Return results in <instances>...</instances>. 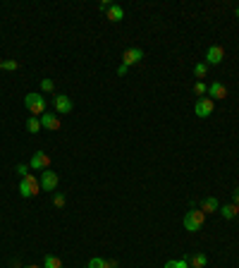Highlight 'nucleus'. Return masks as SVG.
I'll list each match as a JSON object with an SVG mask.
<instances>
[{
	"instance_id": "obj_1",
	"label": "nucleus",
	"mask_w": 239,
	"mask_h": 268,
	"mask_svg": "<svg viewBox=\"0 0 239 268\" xmlns=\"http://www.w3.org/2000/svg\"><path fill=\"white\" fill-rule=\"evenodd\" d=\"M41 192V182L36 175H24L22 177V182H19V194H22V199H34L36 194Z\"/></svg>"
},
{
	"instance_id": "obj_2",
	"label": "nucleus",
	"mask_w": 239,
	"mask_h": 268,
	"mask_svg": "<svg viewBox=\"0 0 239 268\" xmlns=\"http://www.w3.org/2000/svg\"><path fill=\"white\" fill-rule=\"evenodd\" d=\"M184 230H189V232H199L201 228H203V223H206V213L201 211V208H191V211H186L184 213Z\"/></svg>"
},
{
	"instance_id": "obj_3",
	"label": "nucleus",
	"mask_w": 239,
	"mask_h": 268,
	"mask_svg": "<svg viewBox=\"0 0 239 268\" xmlns=\"http://www.w3.org/2000/svg\"><path fill=\"white\" fill-rule=\"evenodd\" d=\"M24 106H27V110L31 113V115L41 118V115L46 113V98H43V94H36V91H31V94L24 96Z\"/></svg>"
},
{
	"instance_id": "obj_4",
	"label": "nucleus",
	"mask_w": 239,
	"mask_h": 268,
	"mask_svg": "<svg viewBox=\"0 0 239 268\" xmlns=\"http://www.w3.org/2000/svg\"><path fill=\"white\" fill-rule=\"evenodd\" d=\"M39 182H41V189L43 192H55L58 189V182H60V177H58V173L55 170H43V173L39 175Z\"/></svg>"
},
{
	"instance_id": "obj_5",
	"label": "nucleus",
	"mask_w": 239,
	"mask_h": 268,
	"mask_svg": "<svg viewBox=\"0 0 239 268\" xmlns=\"http://www.w3.org/2000/svg\"><path fill=\"white\" fill-rule=\"evenodd\" d=\"M29 168H31V170H39V173L48 170V168H51V156H48L46 151H36V153L31 156V161H29Z\"/></svg>"
},
{
	"instance_id": "obj_6",
	"label": "nucleus",
	"mask_w": 239,
	"mask_h": 268,
	"mask_svg": "<svg viewBox=\"0 0 239 268\" xmlns=\"http://www.w3.org/2000/svg\"><path fill=\"white\" fill-rule=\"evenodd\" d=\"M213 108H215V103H213L208 96H203V98H196V103H194V113H196V118H211Z\"/></svg>"
},
{
	"instance_id": "obj_7",
	"label": "nucleus",
	"mask_w": 239,
	"mask_h": 268,
	"mask_svg": "<svg viewBox=\"0 0 239 268\" xmlns=\"http://www.w3.org/2000/svg\"><path fill=\"white\" fill-rule=\"evenodd\" d=\"M144 60V51L139 48V46H132V48H127L124 53H122V65L132 67L136 65V63H141Z\"/></svg>"
},
{
	"instance_id": "obj_8",
	"label": "nucleus",
	"mask_w": 239,
	"mask_h": 268,
	"mask_svg": "<svg viewBox=\"0 0 239 268\" xmlns=\"http://www.w3.org/2000/svg\"><path fill=\"white\" fill-rule=\"evenodd\" d=\"M225 60V48L223 46H211L206 51V65H220Z\"/></svg>"
},
{
	"instance_id": "obj_9",
	"label": "nucleus",
	"mask_w": 239,
	"mask_h": 268,
	"mask_svg": "<svg viewBox=\"0 0 239 268\" xmlns=\"http://www.w3.org/2000/svg\"><path fill=\"white\" fill-rule=\"evenodd\" d=\"M53 106H55V113L58 115H67V113H72V101H69V96H65V94H58L53 98Z\"/></svg>"
},
{
	"instance_id": "obj_10",
	"label": "nucleus",
	"mask_w": 239,
	"mask_h": 268,
	"mask_svg": "<svg viewBox=\"0 0 239 268\" xmlns=\"http://www.w3.org/2000/svg\"><path fill=\"white\" fill-rule=\"evenodd\" d=\"M39 120H41V127L43 130H51V132H58L60 130V118L53 115V113H43Z\"/></svg>"
},
{
	"instance_id": "obj_11",
	"label": "nucleus",
	"mask_w": 239,
	"mask_h": 268,
	"mask_svg": "<svg viewBox=\"0 0 239 268\" xmlns=\"http://www.w3.org/2000/svg\"><path fill=\"white\" fill-rule=\"evenodd\" d=\"M208 96H211V101L215 98V101H223V98H227V89L223 81H213V84H208Z\"/></svg>"
},
{
	"instance_id": "obj_12",
	"label": "nucleus",
	"mask_w": 239,
	"mask_h": 268,
	"mask_svg": "<svg viewBox=\"0 0 239 268\" xmlns=\"http://www.w3.org/2000/svg\"><path fill=\"white\" fill-rule=\"evenodd\" d=\"M184 259L189 261V268H206V264H208L206 254H184Z\"/></svg>"
},
{
	"instance_id": "obj_13",
	"label": "nucleus",
	"mask_w": 239,
	"mask_h": 268,
	"mask_svg": "<svg viewBox=\"0 0 239 268\" xmlns=\"http://www.w3.org/2000/svg\"><path fill=\"white\" fill-rule=\"evenodd\" d=\"M203 213H215V211H220V203L215 197H206V199H201V206H199Z\"/></svg>"
},
{
	"instance_id": "obj_14",
	"label": "nucleus",
	"mask_w": 239,
	"mask_h": 268,
	"mask_svg": "<svg viewBox=\"0 0 239 268\" xmlns=\"http://www.w3.org/2000/svg\"><path fill=\"white\" fill-rule=\"evenodd\" d=\"M220 215L225 220H232L235 215H239V206L237 203H225V206H220Z\"/></svg>"
},
{
	"instance_id": "obj_15",
	"label": "nucleus",
	"mask_w": 239,
	"mask_h": 268,
	"mask_svg": "<svg viewBox=\"0 0 239 268\" xmlns=\"http://www.w3.org/2000/svg\"><path fill=\"white\" fill-rule=\"evenodd\" d=\"M108 19H110V22H122V19H124V10L113 2V5L108 7Z\"/></svg>"
},
{
	"instance_id": "obj_16",
	"label": "nucleus",
	"mask_w": 239,
	"mask_h": 268,
	"mask_svg": "<svg viewBox=\"0 0 239 268\" xmlns=\"http://www.w3.org/2000/svg\"><path fill=\"white\" fill-rule=\"evenodd\" d=\"M43 268H62V259H58L53 254L43 256Z\"/></svg>"
},
{
	"instance_id": "obj_17",
	"label": "nucleus",
	"mask_w": 239,
	"mask_h": 268,
	"mask_svg": "<svg viewBox=\"0 0 239 268\" xmlns=\"http://www.w3.org/2000/svg\"><path fill=\"white\" fill-rule=\"evenodd\" d=\"M27 130H29V134H39L41 130H43V127H41V120L36 118V115H31V118L27 120Z\"/></svg>"
},
{
	"instance_id": "obj_18",
	"label": "nucleus",
	"mask_w": 239,
	"mask_h": 268,
	"mask_svg": "<svg viewBox=\"0 0 239 268\" xmlns=\"http://www.w3.org/2000/svg\"><path fill=\"white\" fill-rule=\"evenodd\" d=\"M163 268H189V261H186L184 256L182 259H173V261H168Z\"/></svg>"
},
{
	"instance_id": "obj_19",
	"label": "nucleus",
	"mask_w": 239,
	"mask_h": 268,
	"mask_svg": "<svg viewBox=\"0 0 239 268\" xmlns=\"http://www.w3.org/2000/svg\"><path fill=\"white\" fill-rule=\"evenodd\" d=\"M41 91H43V94H53V91H55V81L48 79V77H43V79H41Z\"/></svg>"
},
{
	"instance_id": "obj_20",
	"label": "nucleus",
	"mask_w": 239,
	"mask_h": 268,
	"mask_svg": "<svg viewBox=\"0 0 239 268\" xmlns=\"http://www.w3.org/2000/svg\"><path fill=\"white\" fill-rule=\"evenodd\" d=\"M206 74H208V65H206V63H196V65H194V77H199V81H201Z\"/></svg>"
},
{
	"instance_id": "obj_21",
	"label": "nucleus",
	"mask_w": 239,
	"mask_h": 268,
	"mask_svg": "<svg viewBox=\"0 0 239 268\" xmlns=\"http://www.w3.org/2000/svg\"><path fill=\"white\" fill-rule=\"evenodd\" d=\"M86 268H110V266H108V259H101V256H96V259H91V261L86 264Z\"/></svg>"
},
{
	"instance_id": "obj_22",
	"label": "nucleus",
	"mask_w": 239,
	"mask_h": 268,
	"mask_svg": "<svg viewBox=\"0 0 239 268\" xmlns=\"http://www.w3.org/2000/svg\"><path fill=\"white\" fill-rule=\"evenodd\" d=\"M194 94L203 98V96L208 94V84H203V81H196V84H194Z\"/></svg>"
},
{
	"instance_id": "obj_23",
	"label": "nucleus",
	"mask_w": 239,
	"mask_h": 268,
	"mask_svg": "<svg viewBox=\"0 0 239 268\" xmlns=\"http://www.w3.org/2000/svg\"><path fill=\"white\" fill-rule=\"evenodd\" d=\"M2 69H7V72H17V69H19V63H17V60H2Z\"/></svg>"
},
{
	"instance_id": "obj_24",
	"label": "nucleus",
	"mask_w": 239,
	"mask_h": 268,
	"mask_svg": "<svg viewBox=\"0 0 239 268\" xmlns=\"http://www.w3.org/2000/svg\"><path fill=\"white\" fill-rule=\"evenodd\" d=\"M53 203L58 206V208H62L67 203V199H65V194H60V192H55V197H53Z\"/></svg>"
},
{
	"instance_id": "obj_25",
	"label": "nucleus",
	"mask_w": 239,
	"mask_h": 268,
	"mask_svg": "<svg viewBox=\"0 0 239 268\" xmlns=\"http://www.w3.org/2000/svg\"><path fill=\"white\" fill-rule=\"evenodd\" d=\"M29 170H31V168H29V163H19V165H17V173H19V177L29 175Z\"/></svg>"
},
{
	"instance_id": "obj_26",
	"label": "nucleus",
	"mask_w": 239,
	"mask_h": 268,
	"mask_svg": "<svg viewBox=\"0 0 239 268\" xmlns=\"http://www.w3.org/2000/svg\"><path fill=\"white\" fill-rule=\"evenodd\" d=\"M110 5H113V2H108V0H101V5H98V7H101V10H106V12H108V7H110Z\"/></svg>"
},
{
	"instance_id": "obj_27",
	"label": "nucleus",
	"mask_w": 239,
	"mask_h": 268,
	"mask_svg": "<svg viewBox=\"0 0 239 268\" xmlns=\"http://www.w3.org/2000/svg\"><path fill=\"white\" fill-rule=\"evenodd\" d=\"M127 69H129L127 65H120V67H118V74H120V77H122V74H127Z\"/></svg>"
},
{
	"instance_id": "obj_28",
	"label": "nucleus",
	"mask_w": 239,
	"mask_h": 268,
	"mask_svg": "<svg viewBox=\"0 0 239 268\" xmlns=\"http://www.w3.org/2000/svg\"><path fill=\"white\" fill-rule=\"evenodd\" d=\"M232 197H235V201H232V203H237V206H239V187L235 189V194H232Z\"/></svg>"
},
{
	"instance_id": "obj_29",
	"label": "nucleus",
	"mask_w": 239,
	"mask_h": 268,
	"mask_svg": "<svg viewBox=\"0 0 239 268\" xmlns=\"http://www.w3.org/2000/svg\"><path fill=\"white\" fill-rule=\"evenodd\" d=\"M235 17H237V19H239V5H237V10H235Z\"/></svg>"
},
{
	"instance_id": "obj_30",
	"label": "nucleus",
	"mask_w": 239,
	"mask_h": 268,
	"mask_svg": "<svg viewBox=\"0 0 239 268\" xmlns=\"http://www.w3.org/2000/svg\"><path fill=\"white\" fill-rule=\"evenodd\" d=\"M24 268H41V266H24Z\"/></svg>"
},
{
	"instance_id": "obj_31",
	"label": "nucleus",
	"mask_w": 239,
	"mask_h": 268,
	"mask_svg": "<svg viewBox=\"0 0 239 268\" xmlns=\"http://www.w3.org/2000/svg\"><path fill=\"white\" fill-rule=\"evenodd\" d=\"M0 69H2V60H0Z\"/></svg>"
}]
</instances>
